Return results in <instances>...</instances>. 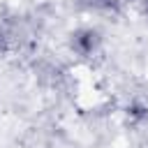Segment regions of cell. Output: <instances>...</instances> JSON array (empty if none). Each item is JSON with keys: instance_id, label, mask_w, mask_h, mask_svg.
<instances>
[{"instance_id": "2", "label": "cell", "mask_w": 148, "mask_h": 148, "mask_svg": "<svg viewBox=\"0 0 148 148\" xmlns=\"http://www.w3.org/2000/svg\"><path fill=\"white\" fill-rule=\"evenodd\" d=\"M79 5L102 14H116L120 9V0H79Z\"/></svg>"}, {"instance_id": "4", "label": "cell", "mask_w": 148, "mask_h": 148, "mask_svg": "<svg viewBox=\"0 0 148 148\" xmlns=\"http://www.w3.org/2000/svg\"><path fill=\"white\" fill-rule=\"evenodd\" d=\"M127 118H130V120H134V123L146 120V118H148V106H146V104H141V102L130 104V106H127Z\"/></svg>"}, {"instance_id": "1", "label": "cell", "mask_w": 148, "mask_h": 148, "mask_svg": "<svg viewBox=\"0 0 148 148\" xmlns=\"http://www.w3.org/2000/svg\"><path fill=\"white\" fill-rule=\"evenodd\" d=\"M99 46H102V32L97 28H79L69 35V49L81 58L95 56Z\"/></svg>"}, {"instance_id": "3", "label": "cell", "mask_w": 148, "mask_h": 148, "mask_svg": "<svg viewBox=\"0 0 148 148\" xmlns=\"http://www.w3.org/2000/svg\"><path fill=\"white\" fill-rule=\"evenodd\" d=\"M16 49V32L9 30L7 25H0V56L9 53Z\"/></svg>"}]
</instances>
